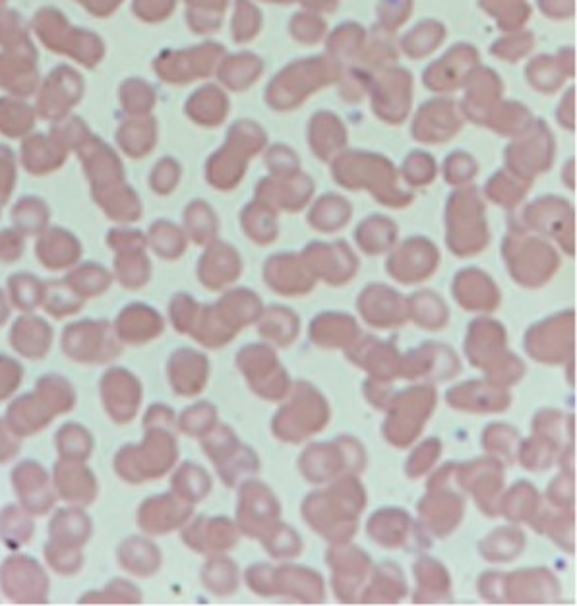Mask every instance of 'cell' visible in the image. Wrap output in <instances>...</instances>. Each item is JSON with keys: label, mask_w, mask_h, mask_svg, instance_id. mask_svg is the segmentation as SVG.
I'll return each instance as SVG.
<instances>
[{"label": "cell", "mask_w": 577, "mask_h": 606, "mask_svg": "<svg viewBox=\"0 0 577 606\" xmlns=\"http://www.w3.org/2000/svg\"><path fill=\"white\" fill-rule=\"evenodd\" d=\"M86 95V80L78 68L70 64L55 66L45 78H41L35 93V111L41 121H59L74 113Z\"/></svg>", "instance_id": "6da1fadb"}, {"label": "cell", "mask_w": 577, "mask_h": 606, "mask_svg": "<svg viewBox=\"0 0 577 606\" xmlns=\"http://www.w3.org/2000/svg\"><path fill=\"white\" fill-rule=\"evenodd\" d=\"M213 57L215 51L210 45L190 51H175V53L167 51L155 59L153 70L163 82L181 86L198 76H206L212 68Z\"/></svg>", "instance_id": "7a4b0ae2"}, {"label": "cell", "mask_w": 577, "mask_h": 606, "mask_svg": "<svg viewBox=\"0 0 577 606\" xmlns=\"http://www.w3.org/2000/svg\"><path fill=\"white\" fill-rule=\"evenodd\" d=\"M78 155L95 190L121 184L124 175L121 157L103 138L93 134L92 140L78 152Z\"/></svg>", "instance_id": "3957f363"}, {"label": "cell", "mask_w": 577, "mask_h": 606, "mask_svg": "<svg viewBox=\"0 0 577 606\" xmlns=\"http://www.w3.org/2000/svg\"><path fill=\"white\" fill-rule=\"evenodd\" d=\"M39 84L37 59L0 51V91H4V95L31 99L39 90Z\"/></svg>", "instance_id": "277c9868"}, {"label": "cell", "mask_w": 577, "mask_h": 606, "mask_svg": "<svg viewBox=\"0 0 577 606\" xmlns=\"http://www.w3.org/2000/svg\"><path fill=\"white\" fill-rule=\"evenodd\" d=\"M20 142V161L31 175H49L61 169L68 159V152L49 132H31Z\"/></svg>", "instance_id": "5b68a950"}, {"label": "cell", "mask_w": 577, "mask_h": 606, "mask_svg": "<svg viewBox=\"0 0 577 606\" xmlns=\"http://www.w3.org/2000/svg\"><path fill=\"white\" fill-rule=\"evenodd\" d=\"M33 37L51 53L61 55L68 43V37L74 30L68 16L57 6H41L30 22Z\"/></svg>", "instance_id": "8992f818"}, {"label": "cell", "mask_w": 577, "mask_h": 606, "mask_svg": "<svg viewBox=\"0 0 577 606\" xmlns=\"http://www.w3.org/2000/svg\"><path fill=\"white\" fill-rule=\"evenodd\" d=\"M115 142L132 159L146 157L157 142V122L152 115L126 117L115 132Z\"/></svg>", "instance_id": "52a82bcc"}, {"label": "cell", "mask_w": 577, "mask_h": 606, "mask_svg": "<svg viewBox=\"0 0 577 606\" xmlns=\"http://www.w3.org/2000/svg\"><path fill=\"white\" fill-rule=\"evenodd\" d=\"M39 121L35 107L28 99L0 95V136L8 140H24Z\"/></svg>", "instance_id": "ba28073f"}, {"label": "cell", "mask_w": 577, "mask_h": 606, "mask_svg": "<svg viewBox=\"0 0 577 606\" xmlns=\"http://www.w3.org/2000/svg\"><path fill=\"white\" fill-rule=\"evenodd\" d=\"M31 35L33 33L30 24L18 10L12 8L0 10V51L39 61L37 47Z\"/></svg>", "instance_id": "9c48e42d"}, {"label": "cell", "mask_w": 577, "mask_h": 606, "mask_svg": "<svg viewBox=\"0 0 577 606\" xmlns=\"http://www.w3.org/2000/svg\"><path fill=\"white\" fill-rule=\"evenodd\" d=\"M105 55H107V47H105L103 37L88 28H76V26L70 33L64 53H62V57H66L88 70L97 68L105 59Z\"/></svg>", "instance_id": "30bf717a"}, {"label": "cell", "mask_w": 577, "mask_h": 606, "mask_svg": "<svg viewBox=\"0 0 577 606\" xmlns=\"http://www.w3.org/2000/svg\"><path fill=\"white\" fill-rule=\"evenodd\" d=\"M157 95L146 80L128 78L119 86V105L126 117L152 115Z\"/></svg>", "instance_id": "8fae6325"}, {"label": "cell", "mask_w": 577, "mask_h": 606, "mask_svg": "<svg viewBox=\"0 0 577 606\" xmlns=\"http://www.w3.org/2000/svg\"><path fill=\"white\" fill-rule=\"evenodd\" d=\"M49 134L55 138V142L62 146L66 152H80L90 140L93 132L90 124L84 121L82 117L70 113L62 117L59 121L51 122Z\"/></svg>", "instance_id": "7c38bea8"}, {"label": "cell", "mask_w": 577, "mask_h": 606, "mask_svg": "<svg viewBox=\"0 0 577 606\" xmlns=\"http://www.w3.org/2000/svg\"><path fill=\"white\" fill-rule=\"evenodd\" d=\"M221 99L223 97L213 88L196 91L186 103V115L198 124L212 126L215 122L221 121V117H223V101Z\"/></svg>", "instance_id": "4fadbf2b"}, {"label": "cell", "mask_w": 577, "mask_h": 606, "mask_svg": "<svg viewBox=\"0 0 577 606\" xmlns=\"http://www.w3.org/2000/svg\"><path fill=\"white\" fill-rule=\"evenodd\" d=\"M39 252H41V258L45 260V264L61 268V266H68L76 260L78 246L68 235H64L61 231H55L53 235L47 237V241L41 243Z\"/></svg>", "instance_id": "5bb4252c"}, {"label": "cell", "mask_w": 577, "mask_h": 606, "mask_svg": "<svg viewBox=\"0 0 577 606\" xmlns=\"http://www.w3.org/2000/svg\"><path fill=\"white\" fill-rule=\"evenodd\" d=\"M99 202L109 208L111 215L115 217H134L136 215V200L130 190L122 188L119 184L97 190Z\"/></svg>", "instance_id": "9a60e30c"}, {"label": "cell", "mask_w": 577, "mask_h": 606, "mask_svg": "<svg viewBox=\"0 0 577 606\" xmlns=\"http://www.w3.org/2000/svg\"><path fill=\"white\" fill-rule=\"evenodd\" d=\"M175 10V0H132V12L146 24L167 20Z\"/></svg>", "instance_id": "2e32d148"}, {"label": "cell", "mask_w": 577, "mask_h": 606, "mask_svg": "<svg viewBox=\"0 0 577 606\" xmlns=\"http://www.w3.org/2000/svg\"><path fill=\"white\" fill-rule=\"evenodd\" d=\"M16 182V153L10 146L0 144V194L8 196Z\"/></svg>", "instance_id": "e0dca14e"}, {"label": "cell", "mask_w": 577, "mask_h": 606, "mask_svg": "<svg viewBox=\"0 0 577 606\" xmlns=\"http://www.w3.org/2000/svg\"><path fill=\"white\" fill-rule=\"evenodd\" d=\"M72 283L78 287L80 293L92 295V293H99L105 287L107 275L101 272V270H95L92 266H88V268H84V270L78 272Z\"/></svg>", "instance_id": "ac0fdd59"}, {"label": "cell", "mask_w": 577, "mask_h": 606, "mask_svg": "<svg viewBox=\"0 0 577 606\" xmlns=\"http://www.w3.org/2000/svg\"><path fill=\"white\" fill-rule=\"evenodd\" d=\"M90 16L93 18H99V20H105V18H111L122 4L124 0H76Z\"/></svg>", "instance_id": "d6986e66"}, {"label": "cell", "mask_w": 577, "mask_h": 606, "mask_svg": "<svg viewBox=\"0 0 577 606\" xmlns=\"http://www.w3.org/2000/svg\"><path fill=\"white\" fill-rule=\"evenodd\" d=\"M45 219V210L41 204H37L35 200H24L18 208V221L28 227V229H35L41 221Z\"/></svg>", "instance_id": "ffe728a7"}, {"label": "cell", "mask_w": 577, "mask_h": 606, "mask_svg": "<svg viewBox=\"0 0 577 606\" xmlns=\"http://www.w3.org/2000/svg\"><path fill=\"white\" fill-rule=\"evenodd\" d=\"M179 167L173 159H163L155 169H153V186L155 188H169L173 181H177Z\"/></svg>", "instance_id": "44dd1931"}, {"label": "cell", "mask_w": 577, "mask_h": 606, "mask_svg": "<svg viewBox=\"0 0 577 606\" xmlns=\"http://www.w3.org/2000/svg\"><path fill=\"white\" fill-rule=\"evenodd\" d=\"M16 299L22 304H30L31 297H35V287H33V279L30 277H20L16 279V289H14Z\"/></svg>", "instance_id": "7402d4cb"}, {"label": "cell", "mask_w": 577, "mask_h": 606, "mask_svg": "<svg viewBox=\"0 0 577 606\" xmlns=\"http://www.w3.org/2000/svg\"><path fill=\"white\" fill-rule=\"evenodd\" d=\"M20 252V243L16 241L14 235H4L0 239V256L4 258H14Z\"/></svg>", "instance_id": "603a6c76"}, {"label": "cell", "mask_w": 577, "mask_h": 606, "mask_svg": "<svg viewBox=\"0 0 577 606\" xmlns=\"http://www.w3.org/2000/svg\"><path fill=\"white\" fill-rule=\"evenodd\" d=\"M6 2H8V0H0V10H2V8H6Z\"/></svg>", "instance_id": "cb8c5ba5"}, {"label": "cell", "mask_w": 577, "mask_h": 606, "mask_svg": "<svg viewBox=\"0 0 577 606\" xmlns=\"http://www.w3.org/2000/svg\"><path fill=\"white\" fill-rule=\"evenodd\" d=\"M0 301H2V299H0ZM2 312H4V310H2V303H0V314H2Z\"/></svg>", "instance_id": "d4e9b609"}]
</instances>
